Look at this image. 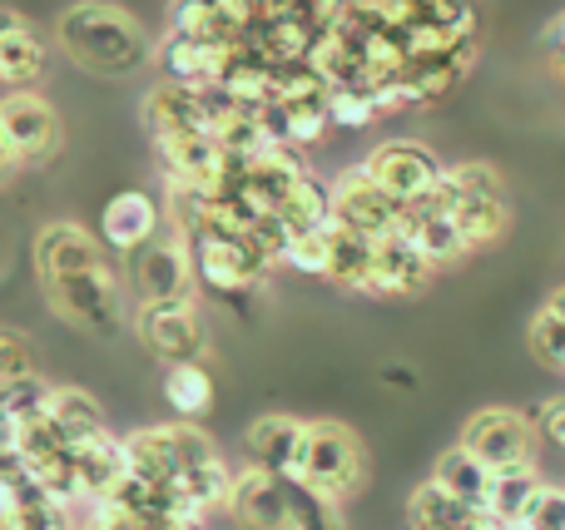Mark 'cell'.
<instances>
[{"label": "cell", "mask_w": 565, "mask_h": 530, "mask_svg": "<svg viewBox=\"0 0 565 530\" xmlns=\"http://www.w3.org/2000/svg\"><path fill=\"white\" fill-rule=\"evenodd\" d=\"M35 278L45 288L50 307H55L65 323L85 327L95 337L119 333V317H125V288L115 278L109 263V248L99 244L89 228L79 224H45L35 234Z\"/></svg>", "instance_id": "cell-1"}, {"label": "cell", "mask_w": 565, "mask_h": 530, "mask_svg": "<svg viewBox=\"0 0 565 530\" xmlns=\"http://www.w3.org/2000/svg\"><path fill=\"white\" fill-rule=\"evenodd\" d=\"M60 50H65L75 65L95 69V75H135L154 45H149L145 25H139L129 10L105 6V0H79L60 15L55 25Z\"/></svg>", "instance_id": "cell-2"}, {"label": "cell", "mask_w": 565, "mask_h": 530, "mask_svg": "<svg viewBox=\"0 0 565 530\" xmlns=\"http://www.w3.org/2000/svg\"><path fill=\"white\" fill-rule=\"evenodd\" d=\"M292 482L318 491L322 501H338V506L352 501L362 491V482H367V452H362L358 432L342 422H308Z\"/></svg>", "instance_id": "cell-3"}, {"label": "cell", "mask_w": 565, "mask_h": 530, "mask_svg": "<svg viewBox=\"0 0 565 530\" xmlns=\"http://www.w3.org/2000/svg\"><path fill=\"white\" fill-rule=\"evenodd\" d=\"M125 283L135 288L139 307H169V303L194 307V293H199L194 258H189V248L169 228L125 258Z\"/></svg>", "instance_id": "cell-4"}, {"label": "cell", "mask_w": 565, "mask_h": 530, "mask_svg": "<svg viewBox=\"0 0 565 530\" xmlns=\"http://www.w3.org/2000/svg\"><path fill=\"white\" fill-rule=\"evenodd\" d=\"M358 169L387 198H397V204H412V198L431 194V188L441 184V174H447V164H441L427 144H417V139H387V144L372 149Z\"/></svg>", "instance_id": "cell-5"}, {"label": "cell", "mask_w": 565, "mask_h": 530, "mask_svg": "<svg viewBox=\"0 0 565 530\" xmlns=\"http://www.w3.org/2000/svg\"><path fill=\"white\" fill-rule=\"evenodd\" d=\"M531 442H536V426L526 417L511 412V407H487V412H477L461 426L457 446H467L491 476H501L516 472V466H531Z\"/></svg>", "instance_id": "cell-6"}, {"label": "cell", "mask_w": 565, "mask_h": 530, "mask_svg": "<svg viewBox=\"0 0 565 530\" xmlns=\"http://www.w3.org/2000/svg\"><path fill=\"white\" fill-rule=\"evenodd\" d=\"M0 134H6L15 164H50L60 149V115L35 89H10L0 99Z\"/></svg>", "instance_id": "cell-7"}, {"label": "cell", "mask_w": 565, "mask_h": 530, "mask_svg": "<svg viewBox=\"0 0 565 530\" xmlns=\"http://www.w3.org/2000/svg\"><path fill=\"white\" fill-rule=\"evenodd\" d=\"M135 333L164 367L204 363L209 353V327L199 323L194 307L169 303V307H135Z\"/></svg>", "instance_id": "cell-8"}, {"label": "cell", "mask_w": 565, "mask_h": 530, "mask_svg": "<svg viewBox=\"0 0 565 530\" xmlns=\"http://www.w3.org/2000/svg\"><path fill=\"white\" fill-rule=\"evenodd\" d=\"M332 224H342L348 234H362V238H392L402 224V204L387 198L377 184H372L362 169H348V174L332 184Z\"/></svg>", "instance_id": "cell-9"}, {"label": "cell", "mask_w": 565, "mask_h": 530, "mask_svg": "<svg viewBox=\"0 0 565 530\" xmlns=\"http://www.w3.org/2000/svg\"><path fill=\"white\" fill-rule=\"evenodd\" d=\"M154 234H164V208L145 194V188H125L105 204L99 214V244L109 248L115 258H129L135 248H145Z\"/></svg>", "instance_id": "cell-10"}, {"label": "cell", "mask_w": 565, "mask_h": 530, "mask_svg": "<svg viewBox=\"0 0 565 530\" xmlns=\"http://www.w3.org/2000/svg\"><path fill=\"white\" fill-rule=\"evenodd\" d=\"M228 511L238 516L244 530H288V476L244 466V472L234 476V501H228Z\"/></svg>", "instance_id": "cell-11"}, {"label": "cell", "mask_w": 565, "mask_h": 530, "mask_svg": "<svg viewBox=\"0 0 565 530\" xmlns=\"http://www.w3.org/2000/svg\"><path fill=\"white\" fill-rule=\"evenodd\" d=\"M145 129H149V139L209 134L204 89H189V85H169V79H159V85L145 95ZM209 139H214V134H209Z\"/></svg>", "instance_id": "cell-12"}, {"label": "cell", "mask_w": 565, "mask_h": 530, "mask_svg": "<svg viewBox=\"0 0 565 530\" xmlns=\"http://www.w3.org/2000/svg\"><path fill=\"white\" fill-rule=\"evenodd\" d=\"M431 278H437V268L427 263V253H422L412 238H402V234L377 238V248H372V293L377 298L417 293Z\"/></svg>", "instance_id": "cell-13"}, {"label": "cell", "mask_w": 565, "mask_h": 530, "mask_svg": "<svg viewBox=\"0 0 565 530\" xmlns=\"http://www.w3.org/2000/svg\"><path fill=\"white\" fill-rule=\"evenodd\" d=\"M302 432H308V422H298V417H288V412L258 417V422L248 426V436H244L248 466H258V472H274V476H292V466H298Z\"/></svg>", "instance_id": "cell-14"}, {"label": "cell", "mask_w": 565, "mask_h": 530, "mask_svg": "<svg viewBox=\"0 0 565 530\" xmlns=\"http://www.w3.org/2000/svg\"><path fill=\"white\" fill-rule=\"evenodd\" d=\"M402 238H412V244L427 253L431 268H447L457 263V258H467V238H461L457 218L451 214H431L422 198H412V204H402V224H397Z\"/></svg>", "instance_id": "cell-15"}, {"label": "cell", "mask_w": 565, "mask_h": 530, "mask_svg": "<svg viewBox=\"0 0 565 530\" xmlns=\"http://www.w3.org/2000/svg\"><path fill=\"white\" fill-rule=\"evenodd\" d=\"M45 412H50V422L60 426V436L70 442V452L115 432V426H109V417H105V407H99L85 387H50Z\"/></svg>", "instance_id": "cell-16"}, {"label": "cell", "mask_w": 565, "mask_h": 530, "mask_svg": "<svg viewBox=\"0 0 565 530\" xmlns=\"http://www.w3.org/2000/svg\"><path fill=\"white\" fill-rule=\"evenodd\" d=\"M372 238L348 234L342 224L328 228V283L348 293H372Z\"/></svg>", "instance_id": "cell-17"}, {"label": "cell", "mask_w": 565, "mask_h": 530, "mask_svg": "<svg viewBox=\"0 0 565 530\" xmlns=\"http://www.w3.org/2000/svg\"><path fill=\"white\" fill-rule=\"evenodd\" d=\"M407 521H412V530H477L487 521V511H471L467 501L441 491L437 482H422L407 501Z\"/></svg>", "instance_id": "cell-18"}, {"label": "cell", "mask_w": 565, "mask_h": 530, "mask_svg": "<svg viewBox=\"0 0 565 530\" xmlns=\"http://www.w3.org/2000/svg\"><path fill=\"white\" fill-rule=\"evenodd\" d=\"M431 482H437L441 491H451L457 501H467L471 511H487V501H491V472L467 452V446L441 452L437 466H431Z\"/></svg>", "instance_id": "cell-19"}, {"label": "cell", "mask_w": 565, "mask_h": 530, "mask_svg": "<svg viewBox=\"0 0 565 530\" xmlns=\"http://www.w3.org/2000/svg\"><path fill=\"white\" fill-rule=\"evenodd\" d=\"M541 476H536V466H516V472H501V476H491V501H487V516L491 521H501V526H521L526 521V511H531V501L541 496Z\"/></svg>", "instance_id": "cell-20"}, {"label": "cell", "mask_w": 565, "mask_h": 530, "mask_svg": "<svg viewBox=\"0 0 565 530\" xmlns=\"http://www.w3.org/2000/svg\"><path fill=\"white\" fill-rule=\"evenodd\" d=\"M164 402L179 412V422H199L214 407V377H209L204 363L189 367H169L164 372Z\"/></svg>", "instance_id": "cell-21"}, {"label": "cell", "mask_w": 565, "mask_h": 530, "mask_svg": "<svg viewBox=\"0 0 565 530\" xmlns=\"http://www.w3.org/2000/svg\"><path fill=\"white\" fill-rule=\"evenodd\" d=\"M451 218H457L461 238H467V253L501 244V238H507V228H511L507 198H461V208Z\"/></svg>", "instance_id": "cell-22"}, {"label": "cell", "mask_w": 565, "mask_h": 530, "mask_svg": "<svg viewBox=\"0 0 565 530\" xmlns=\"http://www.w3.org/2000/svg\"><path fill=\"white\" fill-rule=\"evenodd\" d=\"M45 75V45H40L35 25L15 30V35H0V85L25 89Z\"/></svg>", "instance_id": "cell-23"}, {"label": "cell", "mask_w": 565, "mask_h": 530, "mask_svg": "<svg viewBox=\"0 0 565 530\" xmlns=\"http://www.w3.org/2000/svg\"><path fill=\"white\" fill-rule=\"evenodd\" d=\"M288 530H348V526H342L338 501H322L318 491H308L302 482L288 476Z\"/></svg>", "instance_id": "cell-24"}, {"label": "cell", "mask_w": 565, "mask_h": 530, "mask_svg": "<svg viewBox=\"0 0 565 530\" xmlns=\"http://www.w3.org/2000/svg\"><path fill=\"white\" fill-rule=\"evenodd\" d=\"M282 109H288V144L292 149H308V144H322V139H328V129H332L328 95L322 99H298V105H282Z\"/></svg>", "instance_id": "cell-25"}, {"label": "cell", "mask_w": 565, "mask_h": 530, "mask_svg": "<svg viewBox=\"0 0 565 530\" xmlns=\"http://www.w3.org/2000/svg\"><path fill=\"white\" fill-rule=\"evenodd\" d=\"M328 115H332V129H367L382 119L377 99L367 89H332L328 95Z\"/></svg>", "instance_id": "cell-26"}, {"label": "cell", "mask_w": 565, "mask_h": 530, "mask_svg": "<svg viewBox=\"0 0 565 530\" xmlns=\"http://www.w3.org/2000/svg\"><path fill=\"white\" fill-rule=\"evenodd\" d=\"M531 353L551 367V372H565V317H556L551 307H541L531 317Z\"/></svg>", "instance_id": "cell-27"}, {"label": "cell", "mask_w": 565, "mask_h": 530, "mask_svg": "<svg viewBox=\"0 0 565 530\" xmlns=\"http://www.w3.org/2000/svg\"><path fill=\"white\" fill-rule=\"evenodd\" d=\"M25 377H40L35 347L25 343V333H10V327H0V387L25 382Z\"/></svg>", "instance_id": "cell-28"}, {"label": "cell", "mask_w": 565, "mask_h": 530, "mask_svg": "<svg viewBox=\"0 0 565 530\" xmlns=\"http://www.w3.org/2000/svg\"><path fill=\"white\" fill-rule=\"evenodd\" d=\"M447 174L461 198H507V184H501V174L491 164H457Z\"/></svg>", "instance_id": "cell-29"}, {"label": "cell", "mask_w": 565, "mask_h": 530, "mask_svg": "<svg viewBox=\"0 0 565 530\" xmlns=\"http://www.w3.org/2000/svg\"><path fill=\"white\" fill-rule=\"evenodd\" d=\"M288 268H298L302 278H322L328 283V234H308V238H292L288 258H282Z\"/></svg>", "instance_id": "cell-30"}, {"label": "cell", "mask_w": 565, "mask_h": 530, "mask_svg": "<svg viewBox=\"0 0 565 530\" xmlns=\"http://www.w3.org/2000/svg\"><path fill=\"white\" fill-rule=\"evenodd\" d=\"M526 530H565V486H541V496L531 501Z\"/></svg>", "instance_id": "cell-31"}, {"label": "cell", "mask_w": 565, "mask_h": 530, "mask_svg": "<svg viewBox=\"0 0 565 530\" xmlns=\"http://www.w3.org/2000/svg\"><path fill=\"white\" fill-rule=\"evenodd\" d=\"M427 20L447 30H461V35H477V0H422Z\"/></svg>", "instance_id": "cell-32"}, {"label": "cell", "mask_w": 565, "mask_h": 530, "mask_svg": "<svg viewBox=\"0 0 565 530\" xmlns=\"http://www.w3.org/2000/svg\"><path fill=\"white\" fill-rule=\"evenodd\" d=\"M536 436L546 446H556V452H565V392L561 397H551L546 407H541V417H536Z\"/></svg>", "instance_id": "cell-33"}, {"label": "cell", "mask_w": 565, "mask_h": 530, "mask_svg": "<svg viewBox=\"0 0 565 530\" xmlns=\"http://www.w3.org/2000/svg\"><path fill=\"white\" fill-rule=\"evenodd\" d=\"M15 30H30V20H25V15H20V10L0 6V35H15Z\"/></svg>", "instance_id": "cell-34"}, {"label": "cell", "mask_w": 565, "mask_h": 530, "mask_svg": "<svg viewBox=\"0 0 565 530\" xmlns=\"http://www.w3.org/2000/svg\"><path fill=\"white\" fill-rule=\"evenodd\" d=\"M15 154H10V144H6V134H0V179H10V174H15Z\"/></svg>", "instance_id": "cell-35"}, {"label": "cell", "mask_w": 565, "mask_h": 530, "mask_svg": "<svg viewBox=\"0 0 565 530\" xmlns=\"http://www.w3.org/2000/svg\"><path fill=\"white\" fill-rule=\"evenodd\" d=\"M546 307H551V313H556V317H565V283L556 288V293H551L546 298Z\"/></svg>", "instance_id": "cell-36"}, {"label": "cell", "mask_w": 565, "mask_h": 530, "mask_svg": "<svg viewBox=\"0 0 565 530\" xmlns=\"http://www.w3.org/2000/svg\"><path fill=\"white\" fill-rule=\"evenodd\" d=\"M551 45H556V50H561V45H565V15H561V20H556V25H551Z\"/></svg>", "instance_id": "cell-37"}, {"label": "cell", "mask_w": 565, "mask_h": 530, "mask_svg": "<svg viewBox=\"0 0 565 530\" xmlns=\"http://www.w3.org/2000/svg\"><path fill=\"white\" fill-rule=\"evenodd\" d=\"M556 75H561V79H565V45H561V50H556Z\"/></svg>", "instance_id": "cell-38"}]
</instances>
